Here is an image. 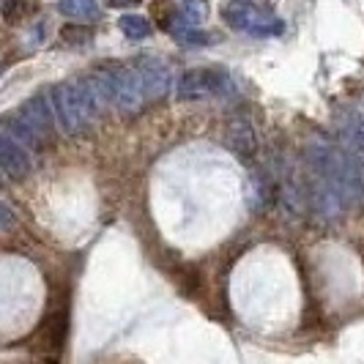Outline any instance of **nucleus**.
Returning <instances> with one entry per match:
<instances>
[{
	"label": "nucleus",
	"instance_id": "a211bd4d",
	"mask_svg": "<svg viewBox=\"0 0 364 364\" xmlns=\"http://www.w3.org/2000/svg\"><path fill=\"white\" fill-rule=\"evenodd\" d=\"M356 159V170H359V183H362V195H364V159H359V156H353Z\"/></svg>",
	"mask_w": 364,
	"mask_h": 364
},
{
	"label": "nucleus",
	"instance_id": "dca6fc26",
	"mask_svg": "<svg viewBox=\"0 0 364 364\" xmlns=\"http://www.w3.org/2000/svg\"><path fill=\"white\" fill-rule=\"evenodd\" d=\"M14 225V214L0 203V230H6V228H11Z\"/></svg>",
	"mask_w": 364,
	"mask_h": 364
},
{
	"label": "nucleus",
	"instance_id": "4468645a",
	"mask_svg": "<svg viewBox=\"0 0 364 364\" xmlns=\"http://www.w3.org/2000/svg\"><path fill=\"white\" fill-rule=\"evenodd\" d=\"M38 9V0H0V14L6 22H19Z\"/></svg>",
	"mask_w": 364,
	"mask_h": 364
},
{
	"label": "nucleus",
	"instance_id": "f8f14e48",
	"mask_svg": "<svg viewBox=\"0 0 364 364\" xmlns=\"http://www.w3.org/2000/svg\"><path fill=\"white\" fill-rule=\"evenodd\" d=\"M58 11L63 17L77 19V22H96L102 19V9L96 0H58Z\"/></svg>",
	"mask_w": 364,
	"mask_h": 364
},
{
	"label": "nucleus",
	"instance_id": "20e7f679",
	"mask_svg": "<svg viewBox=\"0 0 364 364\" xmlns=\"http://www.w3.org/2000/svg\"><path fill=\"white\" fill-rule=\"evenodd\" d=\"M222 17H225V22H228L233 31H244V33L257 36V38L279 36L282 28H285L282 19L277 17V14L266 11V9H257V6L247 3V0L230 3V6L222 11Z\"/></svg>",
	"mask_w": 364,
	"mask_h": 364
},
{
	"label": "nucleus",
	"instance_id": "423d86ee",
	"mask_svg": "<svg viewBox=\"0 0 364 364\" xmlns=\"http://www.w3.org/2000/svg\"><path fill=\"white\" fill-rule=\"evenodd\" d=\"M304 195H307L310 211L318 219H323V222H337V219L346 214L348 203L343 200V195H340L321 173H315L312 167H310V181H307Z\"/></svg>",
	"mask_w": 364,
	"mask_h": 364
},
{
	"label": "nucleus",
	"instance_id": "ddd939ff",
	"mask_svg": "<svg viewBox=\"0 0 364 364\" xmlns=\"http://www.w3.org/2000/svg\"><path fill=\"white\" fill-rule=\"evenodd\" d=\"M118 28H121V33L127 38H132V41H143V38L154 36L151 19L140 17V14H124V17L118 19Z\"/></svg>",
	"mask_w": 364,
	"mask_h": 364
},
{
	"label": "nucleus",
	"instance_id": "9b49d317",
	"mask_svg": "<svg viewBox=\"0 0 364 364\" xmlns=\"http://www.w3.org/2000/svg\"><path fill=\"white\" fill-rule=\"evenodd\" d=\"M340 129H343V140H346L348 151L353 156L364 159V107L346 109L343 121H340Z\"/></svg>",
	"mask_w": 364,
	"mask_h": 364
},
{
	"label": "nucleus",
	"instance_id": "39448f33",
	"mask_svg": "<svg viewBox=\"0 0 364 364\" xmlns=\"http://www.w3.org/2000/svg\"><path fill=\"white\" fill-rule=\"evenodd\" d=\"M233 88V80L225 69L217 66H203V69H189L181 74L176 96L181 102H198V99H208V96H225Z\"/></svg>",
	"mask_w": 364,
	"mask_h": 364
},
{
	"label": "nucleus",
	"instance_id": "0eeeda50",
	"mask_svg": "<svg viewBox=\"0 0 364 364\" xmlns=\"http://www.w3.org/2000/svg\"><path fill=\"white\" fill-rule=\"evenodd\" d=\"M109 80H112V105L121 112L132 115L148 102L143 80L134 66H109Z\"/></svg>",
	"mask_w": 364,
	"mask_h": 364
},
{
	"label": "nucleus",
	"instance_id": "9d476101",
	"mask_svg": "<svg viewBox=\"0 0 364 364\" xmlns=\"http://www.w3.org/2000/svg\"><path fill=\"white\" fill-rule=\"evenodd\" d=\"M225 143H228V148H230L233 154H238L241 159H250V156L257 151L255 127H252V121H250L247 112H238V115L230 118L228 134H225Z\"/></svg>",
	"mask_w": 364,
	"mask_h": 364
},
{
	"label": "nucleus",
	"instance_id": "f3484780",
	"mask_svg": "<svg viewBox=\"0 0 364 364\" xmlns=\"http://www.w3.org/2000/svg\"><path fill=\"white\" fill-rule=\"evenodd\" d=\"M112 9H132V6H137L140 0H107Z\"/></svg>",
	"mask_w": 364,
	"mask_h": 364
},
{
	"label": "nucleus",
	"instance_id": "2eb2a0df",
	"mask_svg": "<svg viewBox=\"0 0 364 364\" xmlns=\"http://www.w3.org/2000/svg\"><path fill=\"white\" fill-rule=\"evenodd\" d=\"M211 14V6H208V0H183L181 6V17L186 25H192V28H198L203 25L205 19Z\"/></svg>",
	"mask_w": 364,
	"mask_h": 364
},
{
	"label": "nucleus",
	"instance_id": "f03ea898",
	"mask_svg": "<svg viewBox=\"0 0 364 364\" xmlns=\"http://www.w3.org/2000/svg\"><path fill=\"white\" fill-rule=\"evenodd\" d=\"M50 93H53V102H50V105H53L55 121L60 124V129H63L69 137L85 134V132L93 127V121L102 115L82 77H77V80H63V82L55 85Z\"/></svg>",
	"mask_w": 364,
	"mask_h": 364
},
{
	"label": "nucleus",
	"instance_id": "7ed1b4c3",
	"mask_svg": "<svg viewBox=\"0 0 364 364\" xmlns=\"http://www.w3.org/2000/svg\"><path fill=\"white\" fill-rule=\"evenodd\" d=\"M0 124H3V129H6L17 143H22V146L44 148L55 132L53 105L44 102L41 96H33V99H28L17 112L3 115Z\"/></svg>",
	"mask_w": 364,
	"mask_h": 364
},
{
	"label": "nucleus",
	"instance_id": "1a4fd4ad",
	"mask_svg": "<svg viewBox=\"0 0 364 364\" xmlns=\"http://www.w3.org/2000/svg\"><path fill=\"white\" fill-rule=\"evenodd\" d=\"M0 170L11 178V181H25L33 173V159L31 154L17 143L9 132L0 129Z\"/></svg>",
	"mask_w": 364,
	"mask_h": 364
},
{
	"label": "nucleus",
	"instance_id": "6e6552de",
	"mask_svg": "<svg viewBox=\"0 0 364 364\" xmlns=\"http://www.w3.org/2000/svg\"><path fill=\"white\" fill-rule=\"evenodd\" d=\"M134 69L143 80V91H146L148 102H159L162 96H167L170 85H173V74H170V66L164 63L159 55H143L137 58Z\"/></svg>",
	"mask_w": 364,
	"mask_h": 364
},
{
	"label": "nucleus",
	"instance_id": "f257e3e1",
	"mask_svg": "<svg viewBox=\"0 0 364 364\" xmlns=\"http://www.w3.org/2000/svg\"><path fill=\"white\" fill-rule=\"evenodd\" d=\"M304 156L315 173H321L350 205L353 200L362 198V183H359V170L356 159L348 148L331 146L328 140H310L304 148Z\"/></svg>",
	"mask_w": 364,
	"mask_h": 364
}]
</instances>
